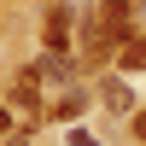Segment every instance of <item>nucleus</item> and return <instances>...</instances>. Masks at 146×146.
<instances>
[{
  "label": "nucleus",
  "instance_id": "39448f33",
  "mask_svg": "<svg viewBox=\"0 0 146 146\" xmlns=\"http://www.w3.org/2000/svg\"><path fill=\"white\" fill-rule=\"evenodd\" d=\"M35 76H47V82H70V64H64L58 53H47L41 64H35Z\"/></svg>",
  "mask_w": 146,
  "mask_h": 146
},
{
  "label": "nucleus",
  "instance_id": "0eeeda50",
  "mask_svg": "<svg viewBox=\"0 0 146 146\" xmlns=\"http://www.w3.org/2000/svg\"><path fill=\"white\" fill-rule=\"evenodd\" d=\"M135 140L146 146V111H135Z\"/></svg>",
  "mask_w": 146,
  "mask_h": 146
},
{
  "label": "nucleus",
  "instance_id": "20e7f679",
  "mask_svg": "<svg viewBox=\"0 0 146 146\" xmlns=\"http://www.w3.org/2000/svg\"><path fill=\"white\" fill-rule=\"evenodd\" d=\"M117 58H123V70H146V35H129L117 47Z\"/></svg>",
  "mask_w": 146,
  "mask_h": 146
},
{
  "label": "nucleus",
  "instance_id": "1a4fd4ad",
  "mask_svg": "<svg viewBox=\"0 0 146 146\" xmlns=\"http://www.w3.org/2000/svg\"><path fill=\"white\" fill-rule=\"evenodd\" d=\"M140 6H146V0H140Z\"/></svg>",
  "mask_w": 146,
  "mask_h": 146
},
{
  "label": "nucleus",
  "instance_id": "f03ea898",
  "mask_svg": "<svg viewBox=\"0 0 146 146\" xmlns=\"http://www.w3.org/2000/svg\"><path fill=\"white\" fill-rule=\"evenodd\" d=\"M70 47V6H53V18H47V53H64Z\"/></svg>",
  "mask_w": 146,
  "mask_h": 146
},
{
  "label": "nucleus",
  "instance_id": "423d86ee",
  "mask_svg": "<svg viewBox=\"0 0 146 146\" xmlns=\"http://www.w3.org/2000/svg\"><path fill=\"white\" fill-rule=\"evenodd\" d=\"M70 146H100V140H94L88 129H70Z\"/></svg>",
  "mask_w": 146,
  "mask_h": 146
},
{
  "label": "nucleus",
  "instance_id": "f257e3e1",
  "mask_svg": "<svg viewBox=\"0 0 146 146\" xmlns=\"http://www.w3.org/2000/svg\"><path fill=\"white\" fill-rule=\"evenodd\" d=\"M100 23L117 35V47H123L129 35H135V29H129V23H135V0H105V6H100Z\"/></svg>",
  "mask_w": 146,
  "mask_h": 146
},
{
  "label": "nucleus",
  "instance_id": "6e6552de",
  "mask_svg": "<svg viewBox=\"0 0 146 146\" xmlns=\"http://www.w3.org/2000/svg\"><path fill=\"white\" fill-rule=\"evenodd\" d=\"M12 146H29V140H12Z\"/></svg>",
  "mask_w": 146,
  "mask_h": 146
},
{
  "label": "nucleus",
  "instance_id": "7ed1b4c3",
  "mask_svg": "<svg viewBox=\"0 0 146 146\" xmlns=\"http://www.w3.org/2000/svg\"><path fill=\"white\" fill-rule=\"evenodd\" d=\"M100 100L111 105V111H123V117H135V94H129V88H123L117 76H111V82H100Z\"/></svg>",
  "mask_w": 146,
  "mask_h": 146
}]
</instances>
